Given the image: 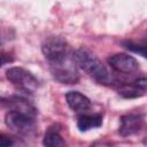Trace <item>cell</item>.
<instances>
[{
    "instance_id": "6da1fadb",
    "label": "cell",
    "mask_w": 147,
    "mask_h": 147,
    "mask_svg": "<svg viewBox=\"0 0 147 147\" xmlns=\"http://www.w3.org/2000/svg\"><path fill=\"white\" fill-rule=\"evenodd\" d=\"M72 57L76 64L80 67L85 72H87L91 77H93L96 82L101 84L111 83V76L109 75L105 64L88 49L79 48L74 52Z\"/></svg>"
},
{
    "instance_id": "277c9868",
    "label": "cell",
    "mask_w": 147,
    "mask_h": 147,
    "mask_svg": "<svg viewBox=\"0 0 147 147\" xmlns=\"http://www.w3.org/2000/svg\"><path fill=\"white\" fill-rule=\"evenodd\" d=\"M41 52L49 63H52L60 61L68 55V46L63 38L51 36L44 40L41 45Z\"/></svg>"
},
{
    "instance_id": "7a4b0ae2",
    "label": "cell",
    "mask_w": 147,
    "mask_h": 147,
    "mask_svg": "<svg viewBox=\"0 0 147 147\" xmlns=\"http://www.w3.org/2000/svg\"><path fill=\"white\" fill-rule=\"evenodd\" d=\"M6 125L20 136H31L36 132L37 125L33 116L20 110H10L5 117Z\"/></svg>"
},
{
    "instance_id": "9c48e42d",
    "label": "cell",
    "mask_w": 147,
    "mask_h": 147,
    "mask_svg": "<svg viewBox=\"0 0 147 147\" xmlns=\"http://www.w3.org/2000/svg\"><path fill=\"white\" fill-rule=\"evenodd\" d=\"M102 125V116L100 114L86 115L83 114L77 119V126L80 131H87Z\"/></svg>"
},
{
    "instance_id": "9a60e30c",
    "label": "cell",
    "mask_w": 147,
    "mask_h": 147,
    "mask_svg": "<svg viewBox=\"0 0 147 147\" xmlns=\"http://www.w3.org/2000/svg\"><path fill=\"white\" fill-rule=\"evenodd\" d=\"M133 84H134L136 86L140 87L141 90H146V85H147V82H146V79H145L144 77H141V78H138V79H136V80L133 82Z\"/></svg>"
},
{
    "instance_id": "4fadbf2b",
    "label": "cell",
    "mask_w": 147,
    "mask_h": 147,
    "mask_svg": "<svg viewBox=\"0 0 147 147\" xmlns=\"http://www.w3.org/2000/svg\"><path fill=\"white\" fill-rule=\"evenodd\" d=\"M13 61H14V59H13V56L9 53H5V52H1L0 53V68L3 67L7 63L13 62Z\"/></svg>"
},
{
    "instance_id": "5b68a950",
    "label": "cell",
    "mask_w": 147,
    "mask_h": 147,
    "mask_svg": "<svg viewBox=\"0 0 147 147\" xmlns=\"http://www.w3.org/2000/svg\"><path fill=\"white\" fill-rule=\"evenodd\" d=\"M6 77L10 83L25 92H31L38 86V79L30 71L21 67L9 68L6 72Z\"/></svg>"
},
{
    "instance_id": "2e32d148",
    "label": "cell",
    "mask_w": 147,
    "mask_h": 147,
    "mask_svg": "<svg viewBox=\"0 0 147 147\" xmlns=\"http://www.w3.org/2000/svg\"><path fill=\"white\" fill-rule=\"evenodd\" d=\"M1 100H2V99H1V98H0V101H1Z\"/></svg>"
},
{
    "instance_id": "8992f818",
    "label": "cell",
    "mask_w": 147,
    "mask_h": 147,
    "mask_svg": "<svg viewBox=\"0 0 147 147\" xmlns=\"http://www.w3.org/2000/svg\"><path fill=\"white\" fill-rule=\"evenodd\" d=\"M108 63L114 70L122 74H133L139 69L138 61L133 56L124 53H117L110 55L108 57Z\"/></svg>"
},
{
    "instance_id": "3957f363",
    "label": "cell",
    "mask_w": 147,
    "mask_h": 147,
    "mask_svg": "<svg viewBox=\"0 0 147 147\" xmlns=\"http://www.w3.org/2000/svg\"><path fill=\"white\" fill-rule=\"evenodd\" d=\"M51 72L55 80L62 84H76L79 79V74L74 57L67 55L60 61L51 63Z\"/></svg>"
},
{
    "instance_id": "ba28073f",
    "label": "cell",
    "mask_w": 147,
    "mask_h": 147,
    "mask_svg": "<svg viewBox=\"0 0 147 147\" xmlns=\"http://www.w3.org/2000/svg\"><path fill=\"white\" fill-rule=\"evenodd\" d=\"M65 100L68 106L77 113H85L91 108V101L90 99L82 94L78 91H70L65 94Z\"/></svg>"
},
{
    "instance_id": "52a82bcc",
    "label": "cell",
    "mask_w": 147,
    "mask_h": 147,
    "mask_svg": "<svg viewBox=\"0 0 147 147\" xmlns=\"http://www.w3.org/2000/svg\"><path fill=\"white\" fill-rule=\"evenodd\" d=\"M144 124V117L138 114H127L121 117V125H119V134L123 137L132 136L137 133Z\"/></svg>"
},
{
    "instance_id": "5bb4252c",
    "label": "cell",
    "mask_w": 147,
    "mask_h": 147,
    "mask_svg": "<svg viewBox=\"0 0 147 147\" xmlns=\"http://www.w3.org/2000/svg\"><path fill=\"white\" fill-rule=\"evenodd\" d=\"M14 145V141L10 137H8L5 133H0V146H11Z\"/></svg>"
},
{
    "instance_id": "30bf717a",
    "label": "cell",
    "mask_w": 147,
    "mask_h": 147,
    "mask_svg": "<svg viewBox=\"0 0 147 147\" xmlns=\"http://www.w3.org/2000/svg\"><path fill=\"white\" fill-rule=\"evenodd\" d=\"M42 144L47 147H60V146H64V140L62 139V137L57 131L49 129L45 133Z\"/></svg>"
},
{
    "instance_id": "8fae6325",
    "label": "cell",
    "mask_w": 147,
    "mask_h": 147,
    "mask_svg": "<svg viewBox=\"0 0 147 147\" xmlns=\"http://www.w3.org/2000/svg\"><path fill=\"white\" fill-rule=\"evenodd\" d=\"M145 90H141L140 87L136 86L134 84H125V85H122L118 90V93L124 96V98H127V99H131V98H138V96H141L144 94Z\"/></svg>"
},
{
    "instance_id": "7c38bea8",
    "label": "cell",
    "mask_w": 147,
    "mask_h": 147,
    "mask_svg": "<svg viewBox=\"0 0 147 147\" xmlns=\"http://www.w3.org/2000/svg\"><path fill=\"white\" fill-rule=\"evenodd\" d=\"M124 45H125V47H126L127 49H130V51H132V52H134V53H139V54L142 55V56H146L145 46H140V45H137V44L131 42V41H126V42H124Z\"/></svg>"
}]
</instances>
